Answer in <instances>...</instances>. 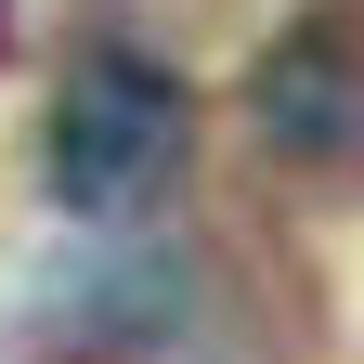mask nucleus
<instances>
[{
  "mask_svg": "<svg viewBox=\"0 0 364 364\" xmlns=\"http://www.w3.org/2000/svg\"><path fill=\"white\" fill-rule=\"evenodd\" d=\"M182 144H196V130H182V91L144 53H91L65 78L53 130H39V182H53V208H78V221H130V208L169 196Z\"/></svg>",
  "mask_w": 364,
  "mask_h": 364,
  "instance_id": "1",
  "label": "nucleus"
},
{
  "mask_svg": "<svg viewBox=\"0 0 364 364\" xmlns=\"http://www.w3.org/2000/svg\"><path fill=\"white\" fill-rule=\"evenodd\" d=\"M247 117L312 182H364V0H299L247 65Z\"/></svg>",
  "mask_w": 364,
  "mask_h": 364,
  "instance_id": "2",
  "label": "nucleus"
}]
</instances>
